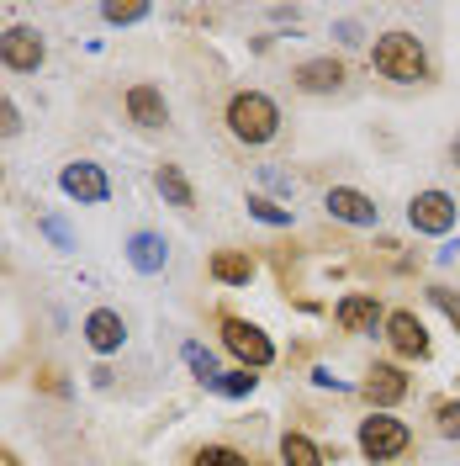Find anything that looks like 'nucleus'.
<instances>
[{
	"label": "nucleus",
	"instance_id": "c756f323",
	"mask_svg": "<svg viewBox=\"0 0 460 466\" xmlns=\"http://www.w3.org/2000/svg\"><path fill=\"white\" fill-rule=\"evenodd\" d=\"M450 154H455V165H460V138H455V148H450Z\"/></svg>",
	"mask_w": 460,
	"mask_h": 466
},
{
	"label": "nucleus",
	"instance_id": "a211bd4d",
	"mask_svg": "<svg viewBox=\"0 0 460 466\" xmlns=\"http://www.w3.org/2000/svg\"><path fill=\"white\" fill-rule=\"evenodd\" d=\"M281 461H286V466H323L328 456H323L307 435H296V430H291V435H281Z\"/></svg>",
	"mask_w": 460,
	"mask_h": 466
},
{
	"label": "nucleus",
	"instance_id": "6e6552de",
	"mask_svg": "<svg viewBox=\"0 0 460 466\" xmlns=\"http://www.w3.org/2000/svg\"><path fill=\"white\" fill-rule=\"evenodd\" d=\"M58 186H64V197H75V202H85V207H101L106 197H112V180H106V170H101V165H85V159L64 165Z\"/></svg>",
	"mask_w": 460,
	"mask_h": 466
},
{
	"label": "nucleus",
	"instance_id": "a878e982",
	"mask_svg": "<svg viewBox=\"0 0 460 466\" xmlns=\"http://www.w3.org/2000/svg\"><path fill=\"white\" fill-rule=\"evenodd\" d=\"M429 297L439 302V308H445V319L460 329V302H455V291H450V287H429Z\"/></svg>",
	"mask_w": 460,
	"mask_h": 466
},
{
	"label": "nucleus",
	"instance_id": "5701e85b",
	"mask_svg": "<svg viewBox=\"0 0 460 466\" xmlns=\"http://www.w3.org/2000/svg\"><path fill=\"white\" fill-rule=\"evenodd\" d=\"M101 16H106L112 27H133V22H144V16H148V5H138V0H127V5H106Z\"/></svg>",
	"mask_w": 460,
	"mask_h": 466
},
{
	"label": "nucleus",
	"instance_id": "0eeeda50",
	"mask_svg": "<svg viewBox=\"0 0 460 466\" xmlns=\"http://www.w3.org/2000/svg\"><path fill=\"white\" fill-rule=\"evenodd\" d=\"M386 345L403 360H429V329L413 308H397V313H386Z\"/></svg>",
	"mask_w": 460,
	"mask_h": 466
},
{
	"label": "nucleus",
	"instance_id": "f8f14e48",
	"mask_svg": "<svg viewBox=\"0 0 460 466\" xmlns=\"http://www.w3.org/2000/svg\"><path fill=\"white\" fill-rule=\"evenodd\" d=\"M291 80H296V90H307V96H328V90L345 86V64L328 54V58H307V64H296L291 69Z\"/></svg>",
	"mask_w": 460,
	"mask_h": 466
},
{
	"label": "nucleus",
	"instance_id": "c85d7f7f",
	"mask_svg": "<svg viewBox=\"0 0 460 466\" xmlns=\"http://www.w3.org/2000/svg\"><path fill=\"white\" fill-rule=\"evenodd\" d=\"M0 466H27V461H22L16 451H5V445H0Z\"/></svg>",
	"mask_w": 460,
	"mask_h": 466
},
{
	"label": "nucleus",
	"instance_id": "7ed1b4c3",
	"mask_svg": "<svg viewBox=\"0 0 460 466\" xmlns=\"http://www.w3.org/2000/svg\"><path fill=\"white\" fill-rule=\"evenodd\" d=\"M407 445H413V430L403 419H392V413H371L360 424V456L365 461H397Z\"/></svg>",
	"mask_w": 460,
	"mask_h": 466
},
{
	"label": "nucleus",
	"instance_id": "f03ea898",
	"mask_svg": "<svg viewBox=\"0 0 460 466\" xmlns=\"http://www.w3.org/2000/svg\"><path fill=\"white\" fill-rule=\"evenodd\" d=\"M371 64H375V75H386V80H397V86L429 80V54H424V43H418L413 32H381Z\"/></svg>",
	"mask_w": 460,
	"mask_h": 466
},
{
	"label": "nucleus",
	"instance_id": "39448f33",
	"mask_svg": "<svg viewBox=\"0 0 460 466\" xmlns=\"http://www.w3.org/2000/svg\"><path fill=\"white\" fill-rule=\"evenodd\" d=\"M43 32L27 27V22H16V27H5L0 32V64L5 69H16V75H32L37 64H43Z\"/></svg>",
	"mask_w": 460,
	"mask_h": 466
},
{
	"label": "nucleus",
	"instance_id": "412c9836",
	"mask_svg": "<svg viewBox=\"0 0 460 466\" xmlns=\"http://www.w3.org/2000/svg\"><path fill=\"white\" fill-rule=\"evenodd\" d=\"M249 218H259V223H270V228H291V212L275 202H265V197H249Z\"/></svg>",
	"mask_w": 460,
	"mask_h": 466
},
{
	"label": "nucleus",
	"instance_id": "f3484780",
	"mask_svg": "<svg viewBox=\"0 0 460 466\" xmlns=\"http://www.w3.org/2000/svg\"><path fill=\"white\" fill-rule=\"evenodd\" d=\"M154 186H159V197H165L170 207H180V212L196 207V191H191V180H185L180 165H159V170H154Z\"/></svg>",
	"mask_w": 460,
	"mask_h": 466
},
{
	"label": "nucleus",
	"instance_id": "393cba45",
	"mask_svg": "<svg viewBox=\"0 0 460 466\" xmlns=\"http://www.w3.org/2000/svg\"><path fill=\"white\" fill-rule=\"evenodd\" d=\"M16 133H22V112L0 96V138H16Z\"/></svg>",
	"mask_w": 460,
	"mask_h": 466
},
{
	"label": "nucleus",
	"instance_id": "aec40b11",
	"mask_svg": "<svg viewBox=\"0 0 460 466\" xmlns=\"http://www.w3.org/2000/svg\"><path fill=\"white\" fill-rule=\"evenodd\" d=\"M255 381L259 377H249V371L238 366V371H223V377L212 381V392H223V398H249V392H255Z\"/></svg>",
	"mask_w": 460,
	"mask_h": 466
},
{
	"label": "nucleus",
	"instance_id": "2eb2a0df",
	"mask_svg": "<svg viewBox=\"0 0 460 466\" xmlns=\"http://www.w3.org/2000/svg\"><path fill=\"white\" fill-rule=\"evenodd\" d=\"M127 260H133V270L154 276V270H165L170 249H165V238H159V233H133V238H127Z\"/></svg>",
	"mask_w": 460,
	"mask_h": 466
},
{
	"label": "nucleus",
	"instance_id": "4468645a",
	"mask_svg": "<svg viewBox=\"0 0 460 466\" xmlns=\"http://www.w3.org/2000/svg\"><path fill=\"white\" fill-rule=\"evenodd\" d=\"M127 116H133L138 127H165V122H170V106H165V96L154 86H133L127 90Z\"/></svg>",
	"mask_w": 460,
	"mask_h": 466
},
{
	"label": "nucleus",
	"instance_id": "6ab92c4d",
	"mask_svg": "<svg viewBox=\"0 0 460 466\" xmlns=\"http://www.w3.org/2000/svg\"><path fill=\"white\" fill-rule=\"evenodd\" d=\"M191 466H249V456H244V451H233V445H202Z\"/></svg>",
	"mask_w": 460,
	"mask_h": 466
},
{
	"label": "nucleus",
	"instance_id": "cd10ccee",
	"mask_svg": "<svg viewBox=\"0 0 460 466\" xmlns=\"http://www.w3.org/2000/svg\"><path fill=\"white\" fill-rule=\"evenodd\" d=\"M43 387H48V392H58V398H64V392H69V387H64V381H58V371H43Z\"/></svg>",
	"mask_w": 460,
	"mask_h": 466
},
{
	"label": "nucleus",
	"instance_id": "20e7f679",
	"mask_svg": "<svg viewBox=\"0 0 460 466\" xmlns=\"http://www.w3.org/2000/svg\"><path fill=\"white\" fill-rule=\"evenodd\" d=\"M223 345L238 355V366H244V371H265V366L275 360L270 334H265V329H255L249 319H223Z\"/></svg>",
	"mask_w": 460,
	"mask_h": 466
},
{
	"label": "nucleus",
	"instance_id": "b1692460",
	"mask_svg": "<svg viewBox=\"0 0 460 466\" xmlns=\"http://www.w3.org/2000/svg\"><path fill=\"white\" fill-rule=\"evenodd\" d=\"M185 366H191V371H196V377H202L206 387L217 381V366H212V355H206L202 345H185Z\"/></svg>",
	"mask_w": 460,
	"mask_h": 466
},
{
	"label": "nucleus",
	"instance_id": "423d86ee",
	"mask_svg": "<svg viewBox=\"0 0 460 466\" xmlns=\"http://www.w3.org/2000/svg\"><path fill=\"white\" fill-rule=\"evenodd\" d=\"M455 197L450 191H418L413 202H407V223L418 233H450L455 228Z\"/></svg>",
	"mask_w": 460,
	"mask_h": 466
},
{
	"label": "nucleus",
	"instance_id": "ddd939ff",
	"mask_svg": "<svg viewBox=\"0 0 460 466\" xmlns=\"http://www.w3.org/2000/svg\"><path fill=\"white\" fill-rule=\"evenodd\" d=\"M122 339H127V323H122V313H112V308H95L85 319V345L95 350V355H112V350H122Z\"/></svg>",
	"mask_w": 460,
	"mask_h": 466
},
{
	"label": "nucleus",
	"instance_id": "4be33fe9",
	"mask_svg": "<svg viewBox=\"0 0 460 466\" xmlns=\"http://www.w3.org/2000/svg\"><path fill=\"white\" fill-rule=\"evenodd\" d=\"M434 419H439V435L460 440V398H439L434 403Z\"/></svg>",
	"mask_w": 460,
	"mask_h": 466
},
{
	"label": "nucleus",
	"instance_id": "dca6fc26",
	"mask_svg": "<svg viewBox=\"0 0 460 466\" xmlns=\"http://www.w3.org/2000/svg\"><path fill=\"white\" fill-rule=\"evenodd\" d=\"M212 281H223V287H249V281H255V260H249L244 249H217V255H212Z\"/></svg>",
	"mask_w": 460,
	"mask_h": 466
},
{
	"label": "nucleus",
	"instance_id": "f257e3e1",
	"mask_svg": "<svg viewBox=\"0 0 460 466\" xmlns=\"http://www.w3.org/2000/svg\"><path fill=\"white\" fill-rule=\"evenodd\" d=\"M228 133L249 148L270 144V138L281 133V106H275L265 90H238L228 101Z\"/></svg>",
	"mask_w": 460,
	"mask_h": 466
},
{
	"label": "nucleus",
	"instance_id": "9b49d317",
	"mask_svg": "<svg viewBox=\"0 0 460 466\" xmlns=\"http://www.w3.org/2000/svg\"><path fill=\"white\" fill-rule=\"evenodd\" d=\"M365 398L375 403V413H392L407 398V371L403 366H371L365 371Z\"/></svg>",
	"mask_w": 460,
	"mask_h": 466
},
{
	"label": "nucleus",
	"instance_id": "9d476101",
	"mask_svg": "<svg viewBox=\"0 0 460 466\" xmlns=\"http://www.w3.org/2000/svg\"><path fill=\"white\" fill-rule=\"evenodd\" d=\"M334 319H339L345 334H375V329L386 323V313H381V302H375L371 291H349L345 302L334 308Z\"/></svg>",
	"mask_w": 460,
	"mask_h": 466
},
{
	"label": "nucleus",
	"instance_id": "1a4fd4ad",
	"mask_svg": "<svg viewBox=\"0 0 460 466\" xmlns=\"http://www.w3.org/2000/svg\"><path fill=\"white\" fill-rule=\"evenodd\" d=\"M323 207H328V218H339L349 228H375V223H381V207H375L365 191H355V186H334V191L323 197Z\"/></svg>",
	"mask_w": 460,
	"mask_h": 466
},
{
	"label": "nucleus",
	"instance_id": "bb28decb",
	"mask_svg": "<svg viewBox=\"0 0 460 466\" xmlns=\"http://www.w3.org/2000/svg\"><path fill=\"white\" fill-rule=\"evenodd\" d=\"M43 228H48V238H54L58 249H75V238H69V228H64V223H58V218H48V223H43Z\"/></svg>",
	"mask_w": 460,
	"mask_h": 466
}]
</instances>
